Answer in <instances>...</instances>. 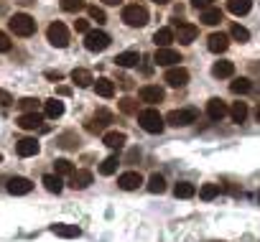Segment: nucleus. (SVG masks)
I'll return each mask as SVG.
<instances>
[{"instance_id":"obj_9","label":"nucleus","mask_w":260,"mask_h":242,"mask_svg":"<svg viewBox=\"0 0 260 242\" xmlns=\"http://www.w3.org/2000/svg\"><path fill=\"white\" fill-rule=\"evenodd\" d=\"M110 123H112V112H107V110H97V112L87 120V130H89V133H100V130H105Z\"/></svg>"},{"instance_id":"obj_41","label":"nucleus","mask_w":260,"mask_h":242,"mask_svg":"<svg viewBox=\"0 0 260 242\" xmlns=\"http://www.w3.org/2000/svg\"><path fill=\"white\" fill-rule=\"evenodd\" d=\"M120 112H125V115H133V112H136V99L122 97V99H120Z\"/></svg>"},{"instance_id":"obj_51","label":"nucleus","mask_w":260,"mask_h":242,"mask_svg":"<svg viewBox=\"0 0 260 242\" xmlns=\"http://www.w3.org/2000/svg\"><path fill=\"white\" fill-rule=\"evenodd\" d=\"M257 201H260V191H257Z\"/></svg>"},{"instance_id":"obj_19","label":"nucleus","mask_w":260,"mask_h":242,"mask_svg":"<svg viewBox=\"0 0 260 242\" xmlns=\"http://www.w3.org/2000/svg\"><path fill=\"white\" fill-rule=\"evenodd\" d=\"M61 115H64V102H61V99L51 97V99L44 102V117H49V120H59Z\"/></svg>"},{"instance_id":"obj_10","label":"nucleus","mask_w":260,"mask_h":242,"mask_svg":"<svg viewBox=\"0 0 260 242\" xmlns=\"http://www.w3.org/2000/svg\"><path fill=\"white\" fill-rule=\"evenodd\" d=\"M153 61L158 64V66H176L179 61H181V54L179 51H174V49H156V54H153Z\"/></svg>"},{"instance_id":"obj_32","label":"nucleus","mask_w":260,"mask_h":242,"mask_svg":"<svg viewBox=\"0 0 260 242\" xmlns=\"http://www.w3.org/2000/svg\"><path fill=\"white\" fill-rule=\"evenodd\" d=\"M252 89V82L247 79V77H240V79H235L232 84H230V92L232 94H245V92H250Z\"/></svg>"},{"instance_id":"obj_42","label":"nucleus","mask_w":260,"mask_h":242,"mask_svg":"<svg viewBox=\"0 0 260 242\" xmlns=\"http://www.w3.org/2000/svg\"><path fill=\"white\" fill-rule=\"evenodd\" d=\"M11 39H8V33H3V31H0V54H6V51H11Z\"/></svg>"},{"instance_id":"obj_50","label":"nucleus","mask_w":260,"mask_h":242,"mask_svg":"<svg viewBox=\"0 0 260 242\" xmlns=\"http://www.w3.org/2000/svg\"><path fill=\"white\" fill-rule=\"evenodd\" d=\"M0 163H3V153H0Z\"/></svg>"},{"instance_id":"obj_34","label":"nucleus","mask_w":260,"mask_h":242,"mask_svg":"<svg viewBox=\"0 0 260 242\" xmlns=\"http://www.w3.org/2000/svg\"><path fill=\"white\" fill-rule=\"evenodd\" d=\"M230 36H232L235 41H240V44H247V41H250V31H247L245 26H240V23H232Z\"/></svg>"},{"instance_id":"obj_20","label":"nucleus","mask_w":260,"mask_h":242,"mask_svg":"<svg viewBox=\"0 0 260 242\" xmlns=\"http://www.w3.org/2000/svg\"><path fill=\"white\" fill-rule=\"evenodd\" d=\"M92 184V171H74L72 176H69V186L72 189H77V191H82V189H87Z\"/></svg>"},{"instance_id":"obj_25","label":"nucleus","mask_w":260,"mask_h":242,"mask_svg":"<svg viewBox=\"0 0 260 242\" xmlns=\"http://www.w3.org/2000/svg\"><path fill=\"white\" fill-rule=\"evenodd\" d=\"M41 184H44V189H46L49 194H61V189H64V181H61V176H56V174H46V176L41 179Z\"/></svg>"},{"instance_id":"obj_12","label":"nucleus","mask_w":260,"mask_h":242,"mask_svg":"<svg viewBox=\"0 0 260 242\" xmlns=\"http://www.w3.org/2000/svg\"><path fill=\"white\" fill-rule=\"evenodd\" d=\"M141 184H143V176H141L138 171H125V174L117 176V186H120L122 191H136Z\"/></svg>"},{"instance_id":"obj_27","label":"nucleus","mask_w":260,"mask_h":242,"mask_svg":"<svg viewBox=\"0 0 260 242\" xmlns=\"http://www.w3.org/2000/svg\"><path fill=\"white\" fill-rule=\"evenodd\" d=\"M72 82H74L77 87H92V84H94V77H92L89 69H74V72H72Z\"/></svg>"},{"instance_id":"obj_26","label":"nucleus","mask_w":260,"mask_h":242,"mask_svg":"<svg viewBox=\"0 0 260 242\" xmlns=\"http://www.w3.org/2000/svg\"><path fill=\"white\" fill-rule=\"evenodd\" d=\"M235 74V64L232 61H214V66H212V77H217V79H227V77H232Z\"/></svg>"},{"instance_id":"obj_21","label":"nucleus","mask_w":260,"mask_h":242,"mask_svg":"<svg viewBox=\"0 0 260 242\" xmlns=\"http://www.w3.org/2000/svg\"><path fill=\"white\" fill-rule=\"evenodd\" d=\"M51 232H54L56 237H64V239H74V237H79V234H82V229H79L77 224H64V222L51 224Z\"/></svg>"},{"instance_id":"obj_49","label":"nucleus","mask_w":260,"mask_h":242,"mask_svg":"<svg viewBox=\"0 0 260 242\" xmlns=\"http://www.w3.org/2000/svg\"><path fill=\"white\" fill-rule=\"evenodd\" d=\"M255 120H257V123H260V107H257V112H255Z\"/></svg>"},{"instance_id":"obj_8","label":"nucleus","mask_w":260,"mask_h":242,"mask_svg":"<svg viewBox=\"0 0 260 242\" xmlns=\"http://www.w3.org/2000/svg\"><path fill=\"white\" fill-rule=\"evenodd\" d=\"M197 36H199V28H197L194 23H179L176 31H174V41H179V44H184V46L194 44Z\"/></svg>"},{"instance_id":"obj_33","label":"nucleus","mask_w":260,"mask_h":242,"mask_svg":"<svg viewBox=\"0 0 260 242\" xmlns=\"http://www.w3.org/2000/svg\"><path fill=\"white\" fill-rule=\"evenodd\" d=\"M148 191H151V194H164V191H166V179H164L161 174H153V176L148 179Z\"/></svg>"},{"instance_id":"obj_44","label":"nucleus","mask_w":260,"mask_h":242,"mask_svg":"<svg viewBox=\"0 0 260 242\" xmlns=\"http://www.w3.org/2000/svg\"><path fill=\"white\" fill-rule=\"evenodd\" d=\"M8 105H13V97H11V92L0 89V107H8Z\"/></svg>"},{"instance_id":"obj_4","label":"nucleus","mask_w":260,"mask_h":242,"mask_svg":"<svg viewBox=\"0 0 260 242\" xmlns=\"http://www.w3.org/2000/svg\"><path fill=\"white\" fill-rule=\"evenodd\" d=\"M197 117H199V112L194 107H181V110H171L166 115V123L174 128H186V125L197 123Z\"/></svg>"},{"instance_id":"obj_39","label":"nucleus","mask_w":260,"mask_h":242,"mask_svg":"<svg viewBox=\"0 0 260 242\" xmlns=\"http://www.w3.org/2000/svg\"><path fill=\"white\" fill-rule=\"evenodd\" d=\"M39 105H41V102H39L36 97H23V99H18V107H21L23 112H36Z\"/></svg>"},{"instance_id":"obj_13","label":"nucleus","mask_w":260,"mask_h":242,"mask_svg":"<svg viewBox=\"0 0 260 242\" xmlns=\"http://www.w3.org/2000/svg\"><path fill=\"white\" fill-rule=\"evenodd\" d=\"M18 128L21 130H39V128H44V115H39V112H23L18 117Z\"/></svg>"},{"instance_id":"obj_11","label":"nucleus","mask_w":260,"mask_h":242,"mask_svg":"<svg viewBox=\"0 0 260 242\" xmlns=\"http://www.w3.org/2000/svg\"><path fill=\"white\" fill-rule=\"evenodd\" d=\"M6 189H8V194H13V196H26V194L34 191V184H31L28 179H23V176H13V179H8Z\"/></svg>"},{"instance_id":"obj_15","label":"nucleus","mask_w":260,"mask_h":242,"mask_svg":"<svg viewBox=\"0 0 260 242\" xmlns=\"http://www.w3.org/2000/svg\"><path fill=\"white\" fill-rule=\"evenodd\" d=\"M39 151H41V146H39L36 138H21V141L16 143V153H18L21 158H31V156H36Z\"/></svg>"},{"instance_id":"obj_23","label":"nucleus","mask_w":260,"mask_h":242,"mask_svg":"<svg viewBox=\"0 0 260 242\" xmlns=\"http://www.w3.org/2000/svg\"><path fill=\"white\" fill-rule=\"evenodd\" d=\"M199 21H202L204 26H217V23H222V11L214 8V6H209V8H204V11L199 13Z\"/></svg>"},{"instance_id":"obj_16","label":"nucleus","mask_w":260,"mask_h":242,"mask_svg":"<svg viewBox=\"0 0 260 242\" xmlns=\"http://www.w3.org/2000/svg\"><path fill=\"white\" fill-rule=\"evenodd\" d=\"M227 115V105H224V99H219V97H212L209 102H207V117L209 120H214V123H219V120Z\"/></svg>"},{"instance_id":"obj_35","label":"nucleus","mask_w":260,"mask_h":242,"mask_svg":"<svg viewBox=\"0 0 260 242\" xmlns=\"http://www.w3.org/2000/svg\"><path fill=\"white\" fill-rule=\"evenodd\" d=\"M54 171H56V176H72V174H74V166H72V161L59 158V161L54 163Z\"/></svg>"},{"instance_id":"obj_38","label":"nucleus","mask_w":260,"mask_h":242,"mask_svg":"<svg viewBox=\"0 0 260 242\" xmlns=\"http://www.w3.org/2000/svg\"><path fill=\"white\" fill-rule=\"evenodd\" d=\"M217 194H219V184H204L202 191H199V196H202L204 201H212Z\"/></svg>"},{"instance_id":"obj_43","label":"nucleus","mask_w":260,"mask_h":242,"mask_svg":"<svg viewBox=\"0 0 260 242\" xmlns=\"http://www.w3.org/2000/svg\"><path fill=\"white\" fill-rule=\"evenodd\" d=\"M214 3V0H191V8L194 11H204V8H209Z\"/></svg>"},{"instance_id":"obj_45","label":"nucleus","mask_w":260,"mask_h":242,"mask_svg":"<svg viewBox=\"0 0 260 242\" xmlns=\"http://www.w3.org/2000/svg\"><path fill=\"white\" fill-rule=\"evenodd\" d=\"M74 26H77V31H79V33H87V31H89V21H77Z\"/></svg>"},{"instance_id":"obj_36","label":"nucleus","mask_w":260,"mask_h":242,"mask_svg":"<svg viewBox=\"0 0 260 242\" xmlns=\"http://www.w3.org/2000/svg\"><path fill=\"white\" fill-rule=\"evenodd\" d=\"M115 171H117V156H110V158H105L100 163V174L102 176H112Z\"/></svg>"},{"instance_id":"obj_7","label":"nucleus","mask_w":260,"mask_h":242,"mask_svg":"<svg viewBox=\"0 0 260 242\" xmlns=\"http://www.w3.org/2000/svg\"><path fill=\"white\" fill-rule=\"evenodd\" d=\"M164 82H166L169 87H174V89L186 87V84H189V72H186L184 66H169L166 74H164Z\"/></svg>"},{"instance_id":"obj_3","label":"nucleus","mask_w":260,"mask_h":242,"mask_svg":"<svg viewBox=\"0 0 260 242\" xmlns=\"http://www.w3.org/2000/svg\"><path fill=\"white\" fill-rule=\"evenodd\" d=\"M8 28L16 33V36H34L36 33V21L28 16V13H16V16H11V21H8Z\"/></svg>"},{"instance_id":"obj_24","label":"nucleus","mask_w":260,"mask_h":242,"mask_svg":"<svg viewBox=\"0 0 260 242\" xmlns=\"http://www.w3.org/2000/svg\"><path fill=\"white\" fill-rule=\"evenodd\" d=\"M227 11L232 16H247L252 11V0H227Z\"/></svg>"},{"instance_id":"obj_14","label":"nucleus","mask_w":260,"mask_h":242,"mask_svg":"<svg viewBox=\"0 0 260 242\" xmlns=\"http://www.w3.org/2000/svg\"><path fill=\"white\" fill-rule=\"evenodd\" d=\"M138 97H141V102H146V105H156V102H164V89H161L158 84H146V87H141Z\"/></svg>"},{"instance_id":"obj_46","label":"nucleus","mask_w":260,"mask_h":242,"mask_svg":"<svg viewBox=\"0 0 260 242\" xmlns=\"http://www.w3.org/2000/svg\"><path fill=\"white\" fill-rule=\"evenodd\" d=\"M46 79H51V82H59V79H61V72H46Z\"/></svg>"},{"instance_id":"obj_48","label":"nucleus","mask_w":260,"mask_h":242,"mask_svg":"<svg viewBox=\"0 0 260 242\" xmlns=\"http://www.w3.org/2000/svg\"><path fill=\"white\" fill-rule=\"evenodd\" d=\"M153 3H158V6H166V3H171V0H153Z\"/></svg>"},{"instance_id":"obj_6","label":"nucleus","mask_w":260,"mask_h":242,"mask_svg":"<svg viewBox=\"0 0 260 242\" xmlns=\"http://www.w3.org/2000/svg\"><path fill=\"white\" fill-rule=\"evenodd\" d=\"M110 41H112V39H110L105 31H87V33H84V49L92 51V54L105 51V49L110 46Z\"/></svg>"},{"instance_id":"obj_2","label":"nucleus","mask_w":260,"mask_h":242,"mask_svg":"<svg viewBox=\"0 0 260 242\" xmlns=\"http://www.w3.org/2000/svg\"><path fill=\"white\" fill-rule=\"evenodd\" d=\"M120 18H122V23L130 26V28H143V26L148 23V11H146L143 6L133 3V6H125V8H122Z\"/></svg>"},{"instance_id":"obj_28","label":"nucleus","mask_w":260,"mask_h":242,"mask_svg":"<svg viewBox=\"0 0 260 242\" xmlns=\"http://www.w3.org/2000/svg\"><path fill=\"white\" fill-rule=\"evenodd\" d=\"M94 92H97L100 97L110 99V97L115 94V84H112V79H107V77H100V79L94 82Z\"/></svg>"},{"instance_id":"obj_37","label":"nucleus","mask_w":260,"mask_h":242,"mask_svg":"<svg viewBox=\"0 0 260 242\" xmlns=\"http://www.w3.org/2000/svg\"><path fill=\"white\" fill-rule=\"evenodd\" d=\"M59 6H61V11H67V13H79L87 3H84V0H59Z\"/></svg>"},{"instance_id":"obj_22","label":"nucleus","mask_w":260,"mask_h":242,"mask_svg":"<svg viewBox=\"0 0 260 242\" xmlns=\"http://www.w3.org/2000/svg\"><path fill=\"white\" fill-rule=\"evenodd\" d=\"M138 61H141V54L138 51H122V54H117L115 56V64L117 66H122V69H133V66H138Z\"/></svg>"},{"instance_id":"obj_18","label":"nucleus","mask_w":260,"mask_h":242,"mask_svg":"<svg viewBox=\"0 0 260 242\" xmlns=\"http://www.w3.org/2000/svg\"><path fill=\"white\" fill-rule=\"evenodd\" d=\"M102 143H105L107 148H112V151H120V148L127 143V135H125L122 130H110V133L102 135Z\"/></svg>"},{"instance_id":"obj_1","label":"nucleus","mask_w":260,"mask_h":242,"mask_svg":"<svg viewBox=\"0 0 260 242\" xmlns=\"http://www.w3.org/2000/svg\"><path fill=\"white\" fill-rule=\"evenodd\" d=\"M138 125L151 135H161L164 128H166V120L161 117V112L156 107H146V110L138 112Z\"/></svg>"},{"instance_id":"obj_40","label":"nucleus","mask_w":260,"mask_h":242,"mask_svg":"<svg viewBox=\"0 0 260 242\" xmlns=\"http://www.w3.org/2000/svg\"><path fill=\"white\" fill-rule=\"evenodd\" d=\"M87 13H89V21H97V23H105V21H107L105 11H102V8H97V6H89V8H87Z\"/></svg>"},{"instance_id":"obj_17","label":"nucleus","mask_w":260,"mask_h":242,"mask_svg":"<svg viewBox=\"0 0 260 242\" xmlns=\"http://www.w3.org/2000/svg\"><path fill=\"white\" fill-rule=\"evenodd\" d=\"M227 46H230V36H227V33H212V36L207 39V49H209L212 54H224Z\"/></svg>"},{"instance_id":"obj_31","label":"nucleus","mask_w":260,"mask_h":242,"mask_svg":"<svg viewBox=\"0 0 260 242\" xmlns=\"http://www.w3.org/2000/svg\"><path fill=\"white\" fill-rule=\"evenodd\" d=\"M194 194H197V189H194V184H189V181H179L176 189H174V196H176V199H191Z\"/></svg>"},{"instance_id":"obj_29","label":"nucleus","mask_w":260,"mask_h":242,"mask_svg":"<svg viewBox=\"0 0 260 242\" xmlns=\"http://www.w3.org/2000/svg\"><path fill=\"white\" fill-rule=\"evenodd\" d=\"M171 41H174V28H158V31L153 33V44H156L158 49L171 46Z\"/></svg>"},{"instance_id":"obj_47","label":"nucleus","mask_w":260,"mask_h":242,"mask_svg":"<svg viewBox=\"0 0 260 242\" xmlns=\"http://www.w3.org/2000/svg\"><path fill=\"white\" fill-rule=\"evenodd\" d=\"M105 6H117V3H122V0H102Z\"/></svg>"},{"instance_id":"obj_30","label":"nucleus","mask_w":260,"mask_h":242,"mask_svg":"<svg viewBox=\"0 0 260 242\" xmlns=\"http://www.w3.org/2000/svg\"><path fill=\"white\" fill-rule=\"evenodd\" d=\"M227 112H230V117H232V123H245V117H247V105H245V102H235Z\"/></svg>"},{"instance_id":"obj_5","label":"nucleus","mask_w":260,"mask_h":242,"mask_svg":"<svg viewBox=\"0 0 260 242\" xmlns=\"http://www.w3.org/2000/svg\"><path fill=\"white\" fill-rule=\"evenodd\" d=\"M46 41H49L54 49H67V46H69V28H67L61 21H54V23L46 28Z\"/></svg>"}]
</instances>
